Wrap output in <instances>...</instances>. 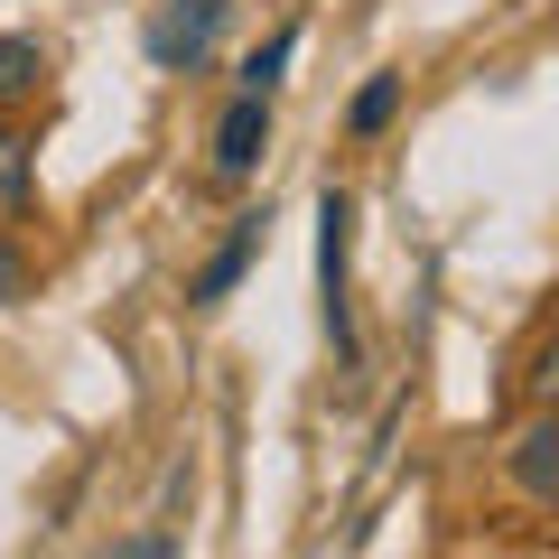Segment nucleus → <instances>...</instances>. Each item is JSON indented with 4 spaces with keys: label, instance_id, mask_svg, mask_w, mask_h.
Here are the masks:
<instances>
[{
    "label": "nucleus",
    "instance_id": "nucleus-10",
    "mask_svg": "<svg viewBox=\"0 0 559 559\" xmlns=\"http://www.w3.org/2000/svg\"><path fill=\"white\" fill-rule=\"evenodd\" d=\"M522 382H532V401H540V411H559V326L540 336V355H532V373H522Z\"/></svg>",
    "mask_w": 559,
    "mask_h": 559
},
{
    "label": "nucleus",
    "instance_id": "nucleus-11",
    "mask_svg": "<svg viewBox=\"0 0 559 559\" xmlns=\"http://www.w3.org/2000/svg\"><path fill=\"white\" fill-rule=\"evenodd\" d=\"M20 299H28V252L0 242V308H20Z\"/></svg>",
    "mask_w": 559,
    "mask_h": 559
},
{
    "label": "nucleus",
    "instance_id": "nucleus-2",
    "mask_svg": "<svg viewBox=\"0 0 559 559\" xmlns=\"http://www.w3.org/2000/svg\"><path fill=\"white\" fill-rule=\"evenodd\" d=\"M503 485H513L532 513H559V411L532 401V419L503 439Z\"/></svg>",
    "mask_w": 559,
    "mask_h": 559
},
{
    "label": "nucleus",
    "instance_id": "nucleus-6",
    "mask_svg": "<svg viewBox=\"0 0 559 559\" xmlns=\"http://www.w3.org/2000/svg\"><path fill=\"white\" fill-rule=\"evenodd\" d=\"M28 187H38V140H28L20 121H0V224H20Z\"/></svg>",
    "mask_w": 559,
    "mask_h": 559
},
{
    "label": "nucleus",
    "instance_id": "nucleus-9",
    "mask_svg": "<svg viewBox=\"0 0 559 559\" xmlns=\"http://www.w3.org/2000/svg\"><path fill=\"white\" fill-rule=\"evenodd\" d=\"M392 112H401V75H373V84L355 94V112H345V131L373 140V131H392Z\"/></svg>",
    "mask_w": 559,
    "mask_h": 559
},
{
    "label": "nucleus",
    "instance_id": "nucleus-4",
    "mask_svg": "<svg viewBox=\"0 0 559 559\" xmlns=\"http://www.w3.org/2000/svg\"><path fill=\"white\" fill-rule=\"evenodd\" d=\"M261 242H271V215H261V205H252V215H234V234H224L215 252H205V271L187 280V299H197V308H224V299L242 289V271L261 261Z\"/></svg>",
    "mask_w": 559,
    "mask_h": 559
},
{
    "label": "nucleus",
    "instance_id": "nucleus-3",
    "mask_svg": "<svg viewBox=\"0 0 559 559\" xmlns=\"http://www.w3.org/2000/svg\"><path fill=\"white\" fill-rule=\"evenodd\" d=\"M224 10H234V0H159V20H150V57H159L168 75H187V66L215 47Z\"/></svg>",
    "mask_w": 559,
    "mask_h": 559
},
{
    "label": "nucleus",
    "instance_id": "nucleus-12",
    "mask_svg": "<svg viewBox=\"0 0 559 559\" xmlns=\"http://www.w3.org/2000/svg\"><path fill=\"white\" fill-rule=\"evenodd\" d=\"M168 550H178V532H121L112 540V559H168Z\"/></svg>",
    "mask_w": 559,
    "mask_h": 559
},
{
    "label": "nucleus",
    "instance_id": "nucleus-5",
    "mask_svg": "<svg viewBox=\"0 0 559 559\" xmlns=\"http://www.w3.org/2000/svg\"><path fill=\"white\" fill-rule=\"evenodd\" d=\"M261 150H271V94L242 84V94L224 103V121H215V178H252Z\"/></svg>",
    "mask_w": 559,
    "mask_h": 559
},
{
    "label": "nucleus",
    "instance_id": "nucleus-7",
    "mask_svg": "<svg viewBox=\"0 0 559 559\" xmlns=\"http://www.w3.org/2000/svg\"><path fill=\"white\" fill-rule=\"evenodd\" d=\"M47 84V47L38 38H0V103H20Z\"/></svg>",
    "mask_w": 559,
    "mask_h": 559
},
{
    "label": "nucleus",
    "instance_id": "nucleus-1",
    "mask_svg": "<svg viewBox=\"0 0 559 559\" xmlns=\"http://www.w3.org/2000/svg\"><path fill=\"white\" fill-rule=\"evenodd\" d=\"M345 271H355V197L326 187V197H318V299H326V336H336V355L355 364L364 336H355V308H345Z\"/></svg>",
    "mask_w": 559,
    "mask_h": 559
},
{
    "label": "nucleus",
    "instance_id": "nucleus-8",
    "mask_svg": "<svg viewBox=\"0 0 559 559\" xmlns=\"http://www.w3.org/2000/svg\"><path fill=\"white\" fill-rule=\"evenodd\" d=\"M289 57H299V28H271V38L242 57V84L252 94H280V75H289Z\"/></svg>",
    "mask_w": 559,
    "mask_h": 559
}]
</instances>
